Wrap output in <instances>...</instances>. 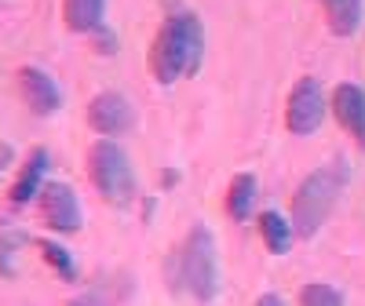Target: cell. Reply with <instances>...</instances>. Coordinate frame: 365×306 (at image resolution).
Listing matches in <instances>:
<instances>
[{
  "label": "cell",
  "mask_w": 365,
  "mask_h": 306,
  "mask_svg": "<svg viewBox=\"0 0 365 306\" xmlns=\"http://www.w3.org/2000/svg\"><path fill=\"white\" fill-rule=\"evenodd\" d=\"M150 73L158 84H175L182 77H194L205 63V26L197 15L179 11L172 19H165V26L158 29L154 44H150Z\"/></svg>",
  "instance_id": "1"
},
{
  "label": "cell",
  "mask_w": 365,
  "mask_h": 306,
  "mask_svg": "<svg viewBox=\"0 0 365 306\" xmlns=\"http://www.w3.org/2000/svg\"><path fill=\"white\" fill-rule=\"evenodd\" d=\"M347 179H351V168L344 161H329L299 182V190L292 194V216H289L296 237L307 241L325 226V219L332 216L340 194L347 190Z\"/></svg>",
  "instance_id": "2"
},
{
  "label": "cell",
  "mask_w": 365,
  "mask_h": 306,
  "mask_svg": "<svg viewBox=\"0 0 365 306\" xmlns=\"http://www.w3.org/2000/svg\"><path fill=\"white\" fill-rule=\"evenodd\" d=\"M175 278L182 281L197 302H212L220 292V255H216V237L205 223H197L187 241H182V248L175 255Z\"/></svg>",
  "instance_id": "3"
},
{
  "label": "cell",
  "mask_w": 365,
  "mask_h": 306,
  "mask_svg": "<svg viewBox=\"0 0 365 306\" xmlns=\"http://www.w3.org/2000/svg\"><path fill=\"white\" fill-rule=\"evenodd\" d=\"M88 179L113 208H128L135 201V168L113 139H99L88 146Z\"/></svg>",
  "instance_id": "4"
},
{
  "label": "cell",
  "mask_w": 365,
  "mask_h": 306,
  "mask_svg": "<svg viewBox=\"0 0 365 306\" xmlns=\"http://www.w3.org/2000/svg\"><path fill=\"white\" fill-rule=\"evenodd\" d=\"M325 113H329V99H325L318 77H299L285 106V128L292 135H314L322 128Z\"/></svg>",
  "instance_id": "5"
},
{
  "label": "cell",
  "mask_w": 365,
  "mask_h": 306,
  "mask_svg": "<svg viewBox=\"0 0 365 306\" xmlns=\"http://www.w3.org/2000/svg\"><path fill=\"white\" fill-rule=\"evenodd\" d=\"M37 204H41V219L55 233H77L84 226L81 201H77L73 186H66V182H44L37 194Z\"/></svg>",
  "instance_id": "6"
},
{
  "label": "cell",
  "mask_w": 365,
  "mask_h": 306,
  "mask_svg": "<svg viewBox=\"0 0 365 306\" xmlns=\"http://www.w3.org/2000/svg\"><path fill=\"white\" fill-rule=\"evenodd\" d=\"M88 125L99 135H125L135 128V106L120 95V91H99L96 99L88 102Z\"/></svg>",
  "instance_id": "7"
},
{
  "label": "cell",
  "mask_w": 365,
  "mask_h": 306,
  "mask_svg": "<svg viewBox=\"0 0 365 306\" xmlns=\"http://www.w3.org/2000/svg\"><path fill=\"white\" fill-rule=\"evenodd\" d=\"M19 95L37 117H51V113L63 110V88L55 84L51 73H44L37 66H22L19 70Z\"/></svg>",
  "instance_id": "8"
},
{
  "label": "cell",
  "mask_w": 365,
  "mask_h": 306,
  "mask_svg": "<svg viewBox=\"0 0 365 306\" xmlns=\"http://www.w3.org/2000/svg\"><path fill=\"white\" fill-rule=\"evenodd\" d=\"M332 117L340 120V128H347L354 139H358V146H361V153H365V88L361 84H336V91H332Z\"/></svg>",
  "instance_id": "9"
},
{
  "label": "cell",
  "mask_w": 365,
  "mask_h": 306,
  "mask_svg": "<svg viewBox=\"0 0 365 306\" xmlns=\"http://www.w3.org/2000/svg\"><path fill=\"white\" fill-rule=\"evenodd\" d=\"M48 149H34L26 157V164H22V172L15 175V182H11V204L15 208H22V204H29L37 194H41V186H44V175H48Z\"/></svg>",
  "instance_id": "10"
},
{
  "label": "cell",
  "mask_w": 365,
  "mask_h": 306,
  "mask_svg": "<svg viewBox=\"0 0 365 306\" xmlns=\"http://www.w3.org/2000/svg\"><path fill=\"white\" fill-rule=\"evenodd\" d=\"M256 197H259V182L252 172H241L230 179V190H227V216L234 223H249L252 211H256Z\"/></svg>",
  "instance_id": "11"
},
{
  "label": "cell",
  "mask_w": 365,
  "mask_h": 306,
  "mask_svg": "<svg viewBox=\"0 0 365 306\" xmlns=\"http://www.w3.org/2000/svg\"><path fill=\"white\" fill-rule=\"evenodd\" d=\"M106 19V0H63V22L70 33H96Z\"/></svg>",
  "instance_id": "12"
},
{
  "label": "cell",
  "mask_w": 365,
  "mask_h": 306,
  "mask_svg": "<svg viewBox=\"0 0 365 306\" xmlns=\"http://www.w3.org/2000/svg\"><path fill=\"white\" fill-rule=\"evenodd\" d=\"M365 0H325V19L336 37H354L361 29Z\"/></svg>",
  "instance_id": "13"
},
{
  "label": "cell",
  "mask_w": 365,
  "mask_h": 306,
  "mask_svg": "<svg viewBox=\"0 0 365 306\" xmlns=\"http://www.w3.org/2000/svg\"><path fill=\"white\" fill-rule=\"evenodd\" d=\"M259 237H263V244H267L270 255H285V252L292 248V241H296L292 223L282 216V211H274V208L259 216Z\"/></svg>",
  "instance_id": "14"
},
{
  "label": "cell",
  "mask_w": 365,
  "mask_h": 306,
  "mask_svg": "<svg viewBox=\"0 0 365 306\" xmlns=\"http://www.w3.org/2000/svg\"><path fill=\"white\" fill-rule=\"evenodd\" d=\"M132 292V281L128 285H117V281H99V285H91L84 295H77L70 306H117L120 299H125Z\"/></svg>",
  "instance_id": "15"
},
{
  "label": "cell",
  "mask_w": 365,
  "mask_h": 306,
  "mask_svg": "<svg viewBox=\"0 0 365 306\" xmlns=\"http://www.w3.org/2000/svg\"><path fill=\"white\" fill-rule=\"evenodd\" d=\"M41 259H44L63 281H77V263H73V255H70L58 241H41Z\"/></svg>",
  "instance_id": "16"
},
{
  "label": "cell",
  "mask_w": 365,
  "mask_h": 306,
  "mask_svg": "<svg viewBox=\"0 0 365 306\" xmlns=\"http://www.w3.org/2000/svg\"><path fill=\"white\" fill-rule=\"evenodd\" d=\"M299 306H344V292L332 288V285H303L299 288Z\"/></svg>",
  "instance_id": "17"
},
{
  "label": "cell",
  "mask_w": 365,
  "mask_h": 306,
  "mask_svg": "<svg viewBox=\"0 0 365 306\" xmlns=\"http://www.w3.org/2000/svg\"><path fill=\"white\" fill-rule=\"evenodd\" d=\"M15 248H19V237H0V273H11L15 270Z\"/></svg>",
  "instance_id": "18"
},
{
  "label": "cell",
  "mask_w": 365,
  "mask_h": 306,
  "mask_svg": "<svg viewBox=\"0 0 365 306\" xmlns=\"http://www.w3.org/2000/svg\"><path fill=\"white\" fill-rule=\"evenodd\" d=\"M91 44H96V51H99V55H117V37L106 29V22L96 29V33H91Z\"/></svg>",
  "instance_id": "19"
},
{
  "label": "cell",
  "mask_w": 365,
  "mask_h": 306,
  "mask_svg": "<svg viewBox=\"0 0 365 306\" xmlns=\"http://www.w3.org/2000/svg\"><path fill=\"white\" fill-rule=\"evenodd\" d=\"M252 306H285V299H282V295H274V292H267V295H259Z\"/></svg>",
  "instance_id": "20"
}]
</instances>
